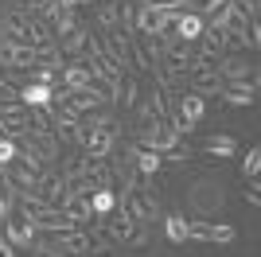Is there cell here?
Listing matches in <instances>:
<instances>
[{
	"label": "cell",
	"mask_w": 261,
	"mask_h": 257,
	"mask_svg": "<svg viewBox=\"0 0 261 257\" xmlns=\"http://www.w3.org/2000/svg\"><path fill=\"white\" fill-rule=\"evenodd\" d=\"M0 66H4V70L63 66V55H59V43H47V47H28V43H16V39H0Z\"/></svg>",
	"instance_id": "cell-1"
},
{
	"label": "cell",
	"mask_w": 261,
	"mask_h": 257,
	"mask_svg": "<svg viewBox=\"0 0 261 257\" xmlns=\"http://www.w3.org/2000/svg\"><path fill=\"white\" fill-rule=\"evenodd\" d=\"M66 8H78V4H98V0H63Z\"/></svg>",
	"instance_id": "cell-30"
},
{
	"label": "cell",
	"mask_w": 261,
	"mask_h": 257,
	"mask_svg": "<svg viewBox=\"0 0 261 257\" xmlns=\"http://www.w3.org/2000/svg\"><path fill=\"white\" fill-rule=\"evenodd\" d=\"M0 257H16V249H12L8 242H4V234H0Z\"/></svg>",
	"instance_id": "cell-28"
},
{
	"label": "cell",
	"mask_w": 261,
	"mask_h": 257,
	"mask_svg": "<svg viewBox=\"0 0 261 257\" xmlns=\"http://www.w3.org/2000/svg\"><path fill=\"white\" fill-rule=\"evenodd\" d=\"M141 4H152V0H141Z\"/></svg>",
	"instance_id": "cell-31"
},
{
	"label": "cell",
	"mask_w": 261,
	"mask_h": 257,
	"mask_svg": "<svg viewBox=\"0 0 261 257\" xmlns=\"http://www.w3.org/2000/svg\"><path fill=\"white\" fill-rule=\"evenodd\" d=\"M246 203H250V207H261V187H257L253 179H250V187H246Z\"/></svg>",
	"instance_id": "cell-26"
},
{
	"label": "cell",
	"mask_w": 261,
	"mask_h": 257,
	"mask_svg": "<svg viewBox=\"0 0 261 257\" xmlns=\"http://www.w3.org/2000/svg\"><path fill=\"white\" fill-rule=\"evenodd\" d=\"M59 86H66V90H86V86H94V70H90V63H82V59L63 63V70H59Z\"/></svg>",
	"instance_id": "cell-11"
},
{
	"label": "cell",
	"mask_w": 261,
	"mask_h": 257,
	"mask_svg": "<svg viewBox=\"0 0 261 257\" xmlns=\"http://www.w3.org/2000/svg\"><path fill=\"white\" fill-rule=\"evenodd\" d=\"M16 160V140L12 137H0V168H8Z\"/></svg>",
	"instance_id": "cell-25"
},
{
	"label": "cell",
	"mask_w": 261,
	"mask_h": 257,
	"mask_svg": "<svg viewBox=\"0 0 261 257\" xmlns=\"http://www.w3.org/2000/svg\"><path fill=\"white\" fill-rule=\"evenodd\" d=\"M86 35H90V28H82V23H78L70 35H63L59 55H70V59H74V55H82V63H86Z\"/></svg>",
	"instance_id": "cell-17"
},
{
	"label": "cell",
	"mask_w": 261,
	"mask_h": 257,
	"mask_svg": "<svg viewBox=\"0 0 261 257\" xmlns=\"http://www.w3.org/2000/svg\"><path fill=\"white\" fill-rule=\"evenodd\" d=\"M203 16H195V12H175L172 16V28H168V35L172 39H179V43H195L199 35H203Z\"/></svg>",
	"instance_id": "cell-10"
},
{
	"label": "cell",
	"mask_w": 261,
	"mask_h": 257,
	"mask_svg": "<svg viewBox=\"0 0 261 257\" xmlns=\"http://www.w3.org/2000/svg\"><path fill=\"white\" fill-rule=\"evenodd\" d=\"M113 207H117V191H113V187H98V191H90V211H94V218L109 214Z\"/></svg>",
	"instance_id": "cell-20"
},
{
	"label": "cell",
	"mask_w": 261,
	"mask_h": 257,
	"mask_svg": "<svg viewBox=\"0 0 261 257\" xmlns=\"http://www.w3.org/2000/svg\"><path fill=\"white\" fill-rule=\"evenodd\" d=\"M218 66V78H222V86H238V82H257V66H250L246 59H238V55H226Z\"/></svg>",
	"instance_id": "cell-9"
},
{
	"label": "cell",
	"mask_w": 261,
	"mask_h": 257,
	"mask_svg": "<svg viewBox=\"0 0 261 257\" xmlns=\"http://www.w3.org/2000/svg\"><path fill=\"white\" fill-rule=\"evenodd\" d=\"M113 148H117V133H113V125H109V128H86L82 152H86L90 160H106V156H113Z\"/></svg>",
	"instance_id": "cell-7"
},
{
	"label": "cell",
	"mask_w": 261,
	"mask_h": 257,
	"mask_svg": "<svg viewBox=\"0 0 261 257\" xmlns=\"http://www.w3.org/2000/svg\"><path fill=\"white\" fill-rule=\"evenodd\" d=\"M175 113H179L187 125L195 128L199 121H203V113H207V97L195 94V90H184V94H179V101H175Z\"/></svg>",
	"instance_id": "cell-13"
},
{
	"label": "cell",
	"mask_w": 261,
	"mask_h": 257,
	"mask_svg": "<svg viewBox=\"0 0 261 257\" xmlns=\"http://www.w3.org/2000/svg\"><path fill=\"white\" fill-rule=\"evenodd\" d=\"M8 214H12V203H8V199H4V191H0V222H4Z\"/></svg>",
	"instance_id": "cell-27"
},
{
	"label": "cell",
	"mask_w": 261,
	"mask_h": 257,
	"mask_svg": "<svg viewBox=\"0 0 261 257\" xmlns=\"http://www.w3.org/2000/svg\"><path fill=\"white\" fill-rule=\"evenodd\" d=\"M137 97H141V86H137V78L121 74V86H117V101H121V106H137Z\"/></svg>",
	"instance_id": "cell-22"
},
{
	"label": "cell",
	"mask_w": 261,
	"mask_h": 257,
	"mask_svg": "<svg viewBox=\"0 0 261 257\" xmlns=\"http://www.w3.org/2000/svg\"><path fill=\"white\" fill-rule=\"evenodd\" d=\"M59 211L70 218L74 226H86V222H98L94 218V211H90V195H82V191H74V187H66L63 191V199H59Z\"/></svg>",
	"instance_id": "cell-5"
},
{
	"label": "cell",
	"mask_w": 261,
	"mask_h": 257,
	"mask_svg": "<svg viewBox=\"0 0 261 257\" xmlns=\"http://www.w3.org/2000/svg\"><path fill=\"white\" fill-rule=\"evenodd\" d=\"M207 242L230 246V242H238V230H234L230 222H207Z\"/></svg>",
	"instance_id": "cell-21"
},
{
	"label": "cell",
	"mask_w": 261,
	"mask_h": 257,
	"mask_svg": "<svg viewBox=\"0 0 261 257\" xmlns=\"http://www.w3.org/2000/svg\"><path fill=\"white\" fill-rule=\"evenodd\" d=\"M129 160H133V168H137V175H144V179H152L156 171H164L160 152H152V148H141V144H129Z\"/></svg>",
	"instance_id": "cell-14"
},
{
	"label": "cell",
	"mask_w": 261,
	"mask_h": 257,
	"mask_svg": "<svg viewBox=\"0 0 261 257\" xmlns=\"http://www.w3.org/2000/svg\"><path fill=\"white\" fill-rule=\"evenodd\" d=\"M0 234H4V242H8L12 249H32V242L39 238L35 226L28 222V218H20V214H8V218L0 222Z\"/></svg>",
	"instance_id": "cell-4"
},
{
	"label": "cell",
	"mask_w": 261,
	"mask_h": 257,
	"mask_svg": "<svg viewBox=\"0 0 261 257\" xmlns=\"http://www.w3.org/2000/svg\"><path fill=\"white\" fill-rule=\"evenodd\" d=\"M23 4V12H39V4H43V0H20Z\"/></svg>",
	"instance_id": "cell-29"
},
{
	"label": "cell",
	"mask_w": 261,
	"mask_h": 257,
	"mask_svg": "<svg viewBox=\"0 0 261 257\" xmlns=\"http://www.w3.org/2000/svg\"><path fill=\"white\" fill-rule=\"evenodd\" d=\"M23 109H43V106H55V86H43V82H23L20 86V97H16Z\"/></svg>",
	"instance_id": "cell-12"
},
{
	"label": "cell",
	"mask_w": 261,
	"mask_h": 257,
	"mask_svg": "<svg viewBox=\"0 0 261 257\" xmlns=\"http://www.w3.org/2000/svg\"><path fill=\"white\" fill-rule=\"evenodd\" d=\"M0 128H4L12 140H23V137H28V128H32L28 109L16 106V101H0Z\"/></svg>",
	"instance_id": "cell-6"
},
{
	"label": "cell",
	"mask_w": 261,
	"mask_h": 257,
	"mask_svg": "<svg viewBox=\"0 0 261 257\" xmlns=\"http://www.w3.org/2000/svg\"><path fill=\"white\" fill-rule=\"evenodd\" d=\"M98 20H101V28H106V35L125 32V28H121V8L113 0H98Z\"/></svg>",
	"instance_id": "cell-18"
},
{
	"label": "cell",
	"mask_w": 261,
	"mask_h": 257,
	"mask_svg": "<svg viewBox=\"0 0 261 257\" xmlns=\"http://www.w3.org/2000/svg\"><path fill=\"white\" fill-rule=\"evenodd\" d=\"M164 234H168V242L184 246V242H187V214H179V211L164 214Z\"/></svg>",
	"instance_id": "cell-19"
},
{
	"label": "cell",
	"mask_w": 261,
	"mask_h": 257,
	"mask_svg": "<svg viewBox=\"0 0 261 257\" xmlns=\"http://www.w3.org/2000/svg\"><path fill=\"white\" fill-rule=\"evenodd\" d=\"M257 168H261V148L253 144V148L246 152V160H242V175H246V179H253V175H257Z\"/></svg>",
	"instance_id": "cell-24"
},
{
	"label": "cell",
	"mask_w": 261,
	"mask_h": 257,
	"mask_svg": "<svg viewBox=\"0 0 261 257\" xmlns=\"http://www.w3.org/2000/svg\"><path fill=\"white\" fill-rule=\"evenodd\" d=\"M141 148H152V152H172V148H179V133H172V128L164 125V121H152V125H144L141 128V140H137Z\"/></svg>",
	"instance_id": "cell-3"
},
{
	"label": "cell",
	"mask_w": 261,
	"mask_h": 257,
	"mask_svg": "<svg viewBox=\"0 0 261 257\" xmlns=\"http://www.w3.org/2000/svg\"><path fill=\"white\" fill-rule=\"evenodd\" d=\"M0 32L4 39H16V43H28V47H47L51 43V28L43 20H35L32 12H12L0 20Z\"/></svg>",
	"instance_id": "cell-2"
},
{
	"label": "cell",
	"mask_w": 261,
	"mask_h": 257,
	"mask_svg": "<svg viewBox=\"0 0 261 257\" xmlns=\"http://www.w3.org/2000/svg\"><path fill=\"white\" fill-rule=\"evenodd\" d=\"M51 28H55V35H59V39H63V35H70V32L78 28V20H74V8H63V12H59V16L51 20Z\"/></svg>",
	"instance_id": "cell-23"
},
{
	"label": "cell",
	"mask_w": 261,
	"mask_h": 257,
	"mask_svg": "<svg viewBox=\"0 0 261 257\" xmlns=\"http://www.w3.org/2000/svg\"><path fill=\"white\" fill-rule=\"evenodd\" d=\"M218 97H222L226 106H246V109H250L253 101H257V82H238V86H222V90H218Z\"/></svg>",
	"instance_id": "cell-15"
},
{
	"label": "cell",
	"mask_w": 261,
	"mask_h": 257,
	"mask_svg": "<svg viewBox=\"0 0 261 257\" xmlns=\"http://www.w3.org/2000/svg\"><path fill=\"white\" fill-rule=\"evenodd\" d=\"M51 249H59V253H70V257H86V253H94V246H90V234L82 230V226H74V230H63V234H51Z\"/></svg>",
	"instance_id": "cell-8"
},
{
	"label": "cell",
	"mask_w": 261,
	"mask_h": 257,
	"mask_svg": "<svg viewBox=\"0 0 261 257\" xmlns=\"http://www.w3.org/2000/svg\"><path fill=\"white\" fill-rule=\"evenodd\" d=\"M203 152H207V156H218V160H230V156H238V140L230 137V133H218V137L203 140Z\"/></svg>",
	"instance_id": "cell-16"
}]
</instances>
